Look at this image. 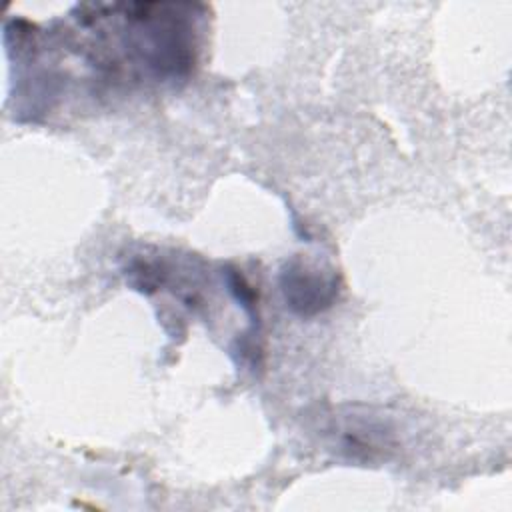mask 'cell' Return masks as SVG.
<instances>
[{
    "label": "cell",
    "mask_w": 512,
    "mask_h": 512,
    "mask_svg": "<svg viewBox=\"0 0 512 512\" xmlns=\"http://www.w3.org/2000/svg\"><path fill=\"white\" fill-rule=\"evenodd\" d=\"M278 280L286 306L302 318L328 310L340 290V280L334 270L318 268L300 256L284 262Z\"/></svg>",
    "instance_id": "1"
},
{
    "label": "cell",
    "mask_w": 512,
    "mask_h": 512,
    "mask_svg": "<svg viewBox=\"0 0 512 512\" xmlns=\"http://www.w3.org/2000/svg\"><path fill=\"white\" fill-rule=\"evenodd\" d=\"M222 278L228 286V292L234 296V300L248 312V316L252 318V322L256 324V294L254 288L248 284V280L234 268V266H226L222 270Z\"/></svg>",
    "instance_id": "2"
}]
</instances>
